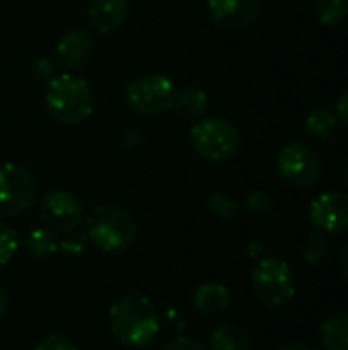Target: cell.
<instances>
[{
  "label": "cell",
  "instance_id": "obj_20",
  "mask_svg": "<svg viewBox=\"0 0 348 350\" xmlns=\"http://www.w3.org/2000/svg\"><path fill=\"white\" fill-rule=\"evenodd\" d=\"M348 16L347 0H320L318 2V21L328 27L340 25Z\"/></svg>",
  "mask_w": 348,
  "mask_h": 350
},
{
  "label": "cell",
  "instance_id": "obj_11",
  "mask_svg": "<svg viewBox=\"0 0 348 350\" xmlns=\"http://www.w3.org/2000/svg\"><path fill=\"white\" fill-rule=\"evenodd\" d=\"M211 23L222 31H240L252 25L258 16V0H209Z\"/></svg>",
  "mask_w": 348,
  "mask_h": 350
},
{
  "label": "cell",
  "instance_id": "obj_12",
  "mask_svg": "<svg viewBox=\"0 0 348 350\" xmlns=\"http://www.w3.org/2000/svg\"><path fill=\"white\" fill-rule=\"evenodd\" d=\"M92 53H94V41L82 29H72L64 33L55 43L57 64L68 72L80 70L92 57Z\"/></svg>",
  "mask_w": 348,
  "mask_h": 350
},
{
  "label": "cell",
  "instance_id": "obj_18",
  "mask_svg": "<svg viewBox=\"0 0 348 350\" xmlns=\"http://www.w3.org/2000/svg\"><path fill=\"white\" fill-rule=\"evenodd\" d=\"M25 250L35 258H47L59 250V242L55 240V234L47 228L31 230L25 238Z\"/></svg>",
  "mask_w": 348,
  "mask_h": 350
},
{
  "label": "cell",
  "instance_id": "obj_33",
  "mask_svg": "<svg viewBox=\"0 0 348 350\" xmlns=\"http://www.w3.org/2000/svg\"><path fill=\"white\" fill-rule=\"evenodd\" d=\"M6 304H8V299H6V291H4V287L0 285V320L4 318V314H6Z\"/></svg>",
  "mask_w": 348,
  "mask_h": 350
},
{
  "label": "cell",
  "instance_id": "obj_13",
  "mask_svg": "<svg viewBox=\"0 0 348 350\" xmlns=\"http://www.w3.org/2000/svg\"><path fill=\"white\" fill-rule=\"evenodd\" d=\"M127 16H129L127 0H92L88 6V21L103 35H111L119 31L125 25Z\"/></svg>",
  "mask_w": 348,
  "mask_h": 350
},
{
  "label": "cell",
  "instance_id": "obj_2",
  "mask_svg": "<svg viewBox=\"0 0 348 350\" xmlns=\"http://www.w3.org/2000/svg\"><path fill=\"white\" fill-rule=\"evenodd\" d=\"M45 105L57 123L74 127L92 115L94 96L84 78L68 72L49 80L45 90Z\"/></svg>",
  "mask_w": 348,
  "mask_h": 350
},
{
  "label": "cell",
  "instance_id": "obj_10",
  "mask_svg": "<svg viewBox=\"0 0 348 350\" xmlns=\"http://www.w3.org/2000/svg\"><path fill=\"white\" fill-rule=\"evenodd\" d=\"M310 221L322 234H338L348 228V195L330 191L314 199L310 207Z\"/></svg>",
  "mask_w": 348,
  "mask_h": 350
},
{
  "label": "cell",
  "instance_id": "obj_15",
  "mask_svg": "<svg viewBox=\"0 0 348 350\" xmlns=\"http://www.w3.org/2000/svg\"><path fill=\"white\" fill-rule=\"evenodd\" d=\"M209 347L211 350H250V336L244 326L224 322L211 332Z\"/></svg>",
  "mask_w": 348,
  "mask_h": 350
},
{
  "label": "cell",
  "instance_id": "obj_9",
  "mask_svg": "<svg viewBox=\"0 0 348 350\" xmlns=\"http://www.w3.org/2000/svg\"><path fill=\"white\" fill-rule=\"evenodd\" d=\"M39 217L51 232H74L84 221V205L82 201L64 189L49 191L39 201Z\"/></svg>",
  "mask_w": 348,
  "mask_h": 350
},
{
  "label": "cell",
  "instance_id": "obj_4",
  "mask_svg": "<svg viewBox=\"0 0 348 350\" xmlns=\"http://www.w3.org/2000/svg\"><path fill=\"white\" fill-rule=\"evenodd\" d=\"M191 144L195 152L211 162H228L240 150L238 127L224 117L199 119L191 129Z\"/></svg>",
  "mask_w": 348,
  "mask_h": 350
},
{
  "label": "cell",
  "instance_id": "obj_16",
  "mask_svg": "<svg viewBox=\"0 0 348 350\" xmlns=\"http://www.w3.org/2000/svg\"><path fill=\"white\" fill-rule=\"evenodd\" d=\"M207 94L199 88H185L176 92L174 107L185 119H201L207 111Z\"/></svg>",
  "mask_w": 348,
  "mask_h": 350
},
{
  "label": "cell",
  "instance_id": "obj_31",
  "mask_svg": "<svg viewBox=\"0 0 348 350\" xmlns=\"http://www.w3.org/2000/svg\"><path fill=\"white\" fill-rule=\"evenodd\" d=\"M246 250H248L250 258H258V256H260V254L265 252V246H263L260 242H250Z\"/></svg>",
  "mask_w": 348,
  "mask_h": 350
},
{
  "label": "cell",
  "instance_id": "obj_22",
  "mask_svg": "<svg viewBox=\"0 0 348 350\" xmlns=\"http://www.w3.org/2000/svg\"><path fill=\"white\" fill-rule=\"evenodd\" d=\"M328 254V240L324 238L322 232H314L306 238L304 248H302V256L306 262L310 265H318L326 258Z\"/></svg>",
  "mask_w": 348,
  "mask_h": 350
},
{
  "label": "cell",
  "instance_id": "obj_25",
  "mask_svg": "<svg viewBox=\"0 0 348 350\" xmlns=\"http://www.w3.org/2000/svg\"><path fill=\"white\" fill-rule=\"evenodd\" d=\"M35 350H78V347L62 334H47L37 342Z\"/></svg>",
  "mask_w": 348,
  "mask_h": 350
},
{
  "label": "cell",
  "instance_id": "obj_14",
  "mask_svg": "<svg viewBox=\"0 0 348 350\" xmlns=\"http://www.w3.org/2000/svg\"><path fill=\"white\" fill-rule=\"evenodd\" d=\"M232 301V293L226 285L222 283H205L201 285L195 295H193V304L201 314L213 316V314H222Z\"/></svg>",
  "mask_w": 348,
  "mask_h": 350
},
{
  "label": "cell",
  "instance_id": "obj_23",
  "mask_svg": "<svg viewBox=\"0 0 348 350\" xmlns=\"http://www.w3.org/2000/svg\"><path fill=\"white\" fill-rule=\"evenodd\" d=\"M18 250V236L16 232L0 219V267L10 262Z\"/></svg>",
  "mask_w": 348,
  "mask_h": 350
},
{
  "label": "cell",
  "instance_id": "obj_29",
  "mask_svg": "<svg viewBox=\"0 0 348 350\" xmlns=\"http://www.w3.org/2000/svg\"><path fill=\"white\" fill-rule=\"evenodd\" d=\"M160 322H162L168 330H174V332H178V330L185 328V318H183V314L176 312V310H172V308L166 310L164 316H160Z\"/></svg>",
  "mask_w": 348,
  "mask_h": 350
},
{
  "label": "cell",
  "instance_id": "obj_19",
  "mask_svg": "<svg viewBox=\"0 0 348 350\" xmlns=\"http://www.w3.org/2000/svg\"><path fill=\"white\" fill-rule=\"evenodd\" d=\"M336 115L328 109H314L308 117H306V131L316 137V139H328L332 137L334 129H336Z\"/></svg>",
  "mask_w": 348,
  "mask_h": 350
},
{
  "label": "cell",
  "instance_id": "obj_21",
  "mask_svg": "<svg viewBox=\"0 0 348 350\" xmlns=\"http://www.w3.org/2000/svg\"><path fill=\"white\" fill-rule=\"evenodd\" d=\"M207 209L219 219H234L238 215V203L228 193L215 191L207 199Z\"/></svg>",
  "mask_w": 348,
  "mask_h": 350
},
{
  "label": "cell",
  "instance_id": "obj_8",
  "mask_svg": "<svg viewBox=\"0 0 348 350\" xmlns=\"http://www.w3.org/2000/svg\"><path fill=\"white\" fill-rule=\"evenodd\" d=\"M277 170L285 183L297 189L314 187L322 174V162L318 154L302 142L287 144L277 156Z\"/></svg>",
  "mask_w": 348,
  "mask_h": 350
},
{
  "label": "cell",
  "instance_id": "obj_28",
  "mask_svg": "<svg viewBox=\"0 0 348 350\" xmlns=\"http://www.w3.org/2000/svg\"><path fill=\"white\" fill-rule=\"evenodd\" d=\"M248 207L254 213H265L271 207V197L265 191H256L248 197Z\"/></svg>",
  "mask_w": 348,
  "mask_h": 350
},
{
  "label": "cell",
  "instance_id": "obj_5",
  "mask_svg": "<svg viewBox=\"0 0 348 350\" xmlns=\"http://www.w3.org/2000/svg\"><path fill=\"white\" fill-rule=\"evenodd\" d=\"M37 199V180L25 166L6 162L0 166V219L27 213Z\"/></svg>",
  "mask_w": 348,
  "mask_h": 350
},
{
  "label": "cell",
  "instance_id": "obj_32",
  "mask_svg": "<svg viewBox=\"0 0 348 350\" xmlns=\"http://www.w3.org/2000/svg\"><path fill=\"white\" fill-rule=\"evenodd\" d=\"M340 271H343V275L348 279V244L343 248V252H340Z\"/></svg>",
  "mask_w": 348,
  "mask_h": 350
},
{
  "label": "cell",
  "instance_id": "obj_6",
  "mask_svg": "<svg viewBox=\"0 0 348 350\" xmlns=\"http://www.w3.org/2000/svg\"><path fill=\"white\" fill-rule=\"evenodd\" d=\"M176 88L168 76L162 74H144L129 82L127 103L129 107L144 117H158L174 107Z\"/></svg>",
  "mask_w": 348,
  "mask_h": 350
},
{
  "label": "cell",
  "instance_id": "obj_27",
  "mask_svg": "<svg viewBox=\"0 0 348 350\" xmlns=\"http://www.w3.org/2000/svg\"><path fill=\"white\" fill-rule=\"evenodd\" d=\"M33 76L37 80H51L53 76V62L49 57H39L33 62Z\"/></svg>",
  "mask_w": 348,
  "mask_h": 350
},
{
  "label": "cell",
  "instance_id": "obj_7",
  "mask_svg": "<svg viewBox=\"0 0 348 350\" xmlns=\"http://www.w3.org/2000/svg\"><path fill=\"white\" fill-rule=\"evenodd\" d=\"M252 291L267 308L285 306L295 293L291 267L281 258H265L252 271Z\"/></svg>",
  "mask_w": 348,
  "mask_h": 350
},
{
  "label": "cell",
  "instance_id": "obj_26",
  "mask_svg": "<svg viewBox=\"0 0 348 350\" xmlns=\"http://www.w3.org/2000/svg\"><path fill=\"white\" fill-rule=\"evenodd\" d=\"M162 350H209L203 342L195 340V338H189V336H174L170 338Z\"/></svg>",
  "mask_w": 348,
  "mask_h": 350
},
{
  "label": "cell",
  "instance_id": "obj_34",
  "mask_svg": "<svg viewBox=\"0 0 348 350\" xmlns=\"http://www.w3.org/2000/svg\"><path fill=\"white\" fill-rule=\"evenodd\" d=\"M279 350H314V349H312V347H308V345H302V342H291V345L281 347Z\"/></svg>",
  "mask_w": 348,
  "mask_h": 350
},
{
  "label": "cell",
  "instance_id": "obj_3",
  "mask_svg": "<svg viewBox=\"0 0 348 350\" xmlns=\"http://www.w3.org/2000/svg\"><path fill=\"white\" fill-rule=\"evenodd\" d=\"M137 228L133 217L115 205L94 207L86 217V238L103 252H121L135 240Z\"/></svg>",
  "mask_w": 348,
  "mask_h": 350
},
{
  "label": "cell",
  "instance_id": "obj_24",
  "mask_svg": "<svg viewBox=\"0 0 348 350\" xmlns=\"http://www.w3.org/2000/svg\"><path fill=\"white\" fill-rule=\"evenodd\" d=\"M88 248V238L82 232H68V236L59 242V250L70 254V256H80Z\"/></svg>",
  "mask_w": 348,
  "mask_h": 350
},
{
  "label": "cell",
  "instance_id": "obj_17",
  "mask_svg": "<svg viewBox=\"0 0 348 350\" xmlns=\"http://www.w3.org/2000/svg\"><path fill=\"white\" fill-rule=\"evenodd\" d=\"M322 345L326 350H348V312L336 314L324 322Z\"/></svg>",
  "mask_w": 348,
  "mask_h": 350
},
{
  "label": "cell",
  "instance_id": "obj_30",
  "mask_svg": "<svg viewBox=\"0 0 348 350\" xmlns=\"http://www.w3.org/2000/svg\"><path fill=\"white\" fill-rule=\"evenodd\" d=\"M336 119L338 121H343L345 125L348 127V90L338 98V103H336Z\"/></svg>",
  "mask_w": 348,
  "mask_h": 350
},
{
  "label": "cell",
  "instance_id": "obj_1",
  "mask_svg": "<svg viewBox=\"0 0 348 350\" xmlns=\"http://www.w3.org/2000/svg\"><path fill=\"white\" fill-rule=\"evenodd\" d=\"M109 326L113 336L131 349L148 347L162 330L160 314L144 295H123L109 310Z\"/></svg>",
  "mask_w": 348,
  "mask_h": 350
}]
</instances>
